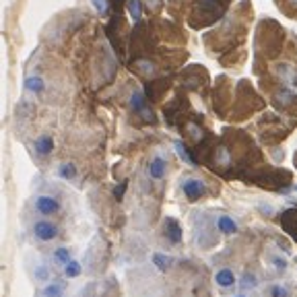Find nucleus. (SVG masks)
<instances>
[{
	"mask_svg": "<svg viewBox=\"0 0 297 297\" xmlns=\"http://www.w3.org/2000/svg\"><path fill=\"white\" fill-rule=\"evenodd\" d=\"M277 75H279L285 83H293V81L297 79V75H295V70H293L291 64H279V66H277Z\"/></svg>",
	"mask_w": 297,
	"mask_h": 297,
	"instance_id": "13",
	"label": "nucleus"
},
{
	"mask_svg": "<svg viewBox=\"0 0 297 297\" xmlns=\"http://www.w3.org/2000/svg\"><path fill=\"white\" fill-rule=\"evenodd\" d=\"M176 151H178V157L184 161V163H188V165H196V161L190 157V153H188V148L182 144V142H176Z\"/></svg>",
	"mask_w": 297,
	"mask_h": 297,
	"instance_id": "19",
	"label": "nucleus"
},
{
	"mask_svg": "<svg viewBox=\"0 0 297 297\" xmlns=\"http://www.w3.org/2000/svg\"><path fill=\"white\" fill-rule=\"evenodd\" d=\"M258 285V281H256V275L254 273H243V277H241V289H254Z\"/></svg>",
	"mask_w": 297,
	"mask_h": 297,
	"instance_id": "22",
	"label": "nucleus"
},
{
	"mask_svg": "<svg viewBox=\"0 0 297 297\" xmlns=\"http://www.w3.org/2000/svg\"><path fill=\"white\" fill-rule=\"evenodd\" d=\"M291 5H297V0H291Z\"/></svg>",
	"mask_w": 297,
	"mask_h": 297,
	"instance_id": "30",
	"label": "nucleus"
},
{
	"mask_svg": "<svg viewBox=\"0 0 297 297\" xmlns=\"http://www.w3.org/2000/svg\"><path fill=\"white\" fill-rule=\"evenodd\" d=\"M215 159H217L219 165H229V163H231V155H229V151H227L225 146H219V148H217Z\"/></svg>",
	"mask_w": 297,
	"mask_h": 297,
	"instance_id": "21",
	"label": "nucleus"
},
{
	"mask_svg": "<svg viewBox=\"0 0 297 297\" xmlns=\"http://www.w3.org/2000/svg\"><path fill=\"white\" fill-rule=\"evenodd\" d=\"M275 102L279 106H291V104H295V95H293V91L289 87H281L275 93Z\"/></svg>",
	"mask_w": 297,
	"mask_h": 297,
	"instance_id": "10",
	"label": "nucleus"
},
{
	"mask_svg": "<svg viewBox=\"0 0 297 297\" xmlns=\"http://www.w3.org/2000/svg\"><path fill=\"white\" fill-rule=\"evenodd\" d=\"M268 295H270V297H291V295H289V289L283 287V285H273V287L268 289Z\"/></svg>",
	"mask_w": 297,
	"mask_h": 297,
	"instance_id": "23",
	"label": "nucleus"
},
{
	"mask_svg": "<svg viewBox=\"0 0 297 297\" xmlns=\"http://www.w3.org/2000/svg\"><path fill=\"white\" fill-rule=\"evenodd\" d=\"M165 235H167V239L171 243H180L182 241V229H180L176 219H167L165 221Z\"/></svg>",
	"mask_w": 297,
	"mask_h": 297,
	"instance_id": "7",
	"label": "nucleus"
},
{
	"mask_svg": "<svg viewBox=\"0 0 297 297\" xmlns=\"http://www.w3.org/2000/svg\"><path fill=\"white\" fill-rule=\"evenodd\" d=\"M273 264H275L277 270H285V268H287V260H283V258H279V256H273Z\"/></svg>",
	"mask_w": 297,
	"mask_h": 297,
	"instance_id": "26",
	"label": "nucleus"
},
{
	"mask_svg": "<svg viewBox=\"0 0 297 297\" xmlns=\"http://www.w3.org/2000/svg\"><path fill=\"white\" fill-rule=\"evenodd\" d=\"M171 262H174V260H171L169 256H165V254H159V252H157V254H153V264H155L161 273H165V270L171 266Z\"/></svg>",
	"mask_w": 297,
	"mask_h": 297,
	"instance_id": "17",
	"label": "nucleus"
},
{
	"mask_svg": "<svg viewBox=\"0 0 297 297\" xmlns=\"http://www.w3.org/2000/svg\"><path fill=\"white\" fill-rule=\"evenodd\" d=\"M33 235L39 241H52L54 237H58V227L50 221H37L33 225Z\"/></svg>",
	"mask_w": 297,
	"mask_h": 297,
	"instance_id": "3",
	"label": "nucleus"
},
{
	"mask_svg": "<svg viewBox=\"0 0 297 297\" xmlns=\"http://www.w3.org/2000/svg\"><path fill=\"white\" fill-rule=\"evenodd\" d=\"M126 186H128V184H126V182H122V184H120V186L114 190V196L118 198V201H120V198L124 196V192H126Z\"/></svg>",
	"mask_w": 297,
	"mask_h": 297,
	"instance_id": "27",
	"label": "nucleus"
},
{
	"mask_svg": "<svg viewBox=\"0 0 297 297\" xmlns=\"http://www.w3.org/2000/svg\"><path fill=\"white\" fill-rule=\"evenodd\" d=\"M64 275H66L68 279H75V277H79V275H81V262H77V260H70V262L64 266Z\"/></svg>",
	"mask_w": 297,
	"mask_h": 297,
	"instance_id": "20",
	"label": "nucleus"
},
{
	"mask_svg": "<svg viewBox=\"0 0 297 297\" xmlns=\"http://www.w3.org/2000/svg\"><path fill=\"white\" fill-rule=\"evenodd\" d=\"M182 190H184V194H186L188 201L194 203V201H198V198L205 196L207 186H205L203 180H198V178H186V180L182 182Z\"/></svg>",
	"mask_w": 297,
	"mask_h": 297,
	"instance_id": "1",
	"label": "nucleus"
},
{
	"mask_svg": "<svg viewBox=\"0 0 297 297\" xmlns=\"http://www.w3.org/2000/svg\"><path fill=\"white\" fill-rule=\"evenodd\" d=\"M215 281H217V285H219V287L229 289V287H233V285H235V275H233V270H229V268H221V270H217Z\"/></svg>",
	"mask_w": 297,
	"mask_h": 297,
	"instance_id": "8",
	"label": "nucleus"
},
{
	"mask_svg": "<svg viewBox=\"0 0 297 297\" xmlns=\"http://www.w3.org/2000/svg\"><path fill=\"white\" fill-rule=\"evenodd\" d=\"M188 132H190V136H192L194 140H201V138H203V130L198 128L196 124H188Z\"/></svg>",
	"mask_w": 297,
	"mask_h": 297,
	"instance_id": "25",
	"label": "nucleus"
},
{
	"mask_svg": "<svg viewBox=\"0 0 297 297\" xmlns=\"http://www.w3.org/2000/svg\"><path fill=\"white\" fill-rule=\"evenodd\" d=\"M91 3L95 5L97 13H102V15H106V13H108V9H110V3H108V0H91Z\"/></svg>",
	"mask_w": 297,
	"mask_h": 297,
	"instance_id": "24",
	"label": "nucleus"
},
{
	"mask_svg": "<svg viewBox=\"0 0 297 297\" xmlns=\"http://www.w3.org/2000/svg\"><path fill=\"white\" fill-rule=\"evenodd\" d=\"M35 209L39 215H56L60 211V203L56 201L54 196H47V194H41L35 198Z\"/></svg>",
	"mask_w": 297,
	"mask_h": 297,
	"instance_id": "2",
	"label": "nucleus"
},
{
	"mask_svg": "<svg viewBox=\"0 0 297 297\" xmlns=\"http://www.w3.org/2000/svg\"><path fill=\"white\" fill-rule=\"evenodd\" d=\"M23 87H25L29 93H41V91L45 89V83H43V79H41L39 75H29V77H25Z\"/></svg>",
	"mask_w": 297,
	"mask_h": 297,
	"instance_id": "6",
	"label": "nucleus"
},
{
	"mask_svg": "<svg viewBox=\"0 0 297 297\" xmlns=\"http://www.w3.org/2000/svg\"><path fill=\"white\" fill-rule=\"evenodd\" d=\"M35 279H39V281H45V279H47V270H45L43 266H39V268L35 270Z\"/></svg>",
	"mask_w": 297,
	"mask_h": 297,
	"instance_id": "28",
	"label": "nucleus"
},
{
	"mask_svg": "<svg viewBox=\"0 0 297 297\" xmlns=\"http://www.w3.org/2000/svg\"><path fill=\"white\" fill-rule=\"evenodd\" d=\"M58 174H60V178H64V180H75L77 167H75L72 163H62V165L58 167Z\"/></svg>",
	"mask_w": 297,
	"mask_h": 297,
	"instance_id": "18",
	"label": "nucleus"
},
{
	"mask_svg": "<svg viewBox=\"0 0 297 297\" xmlns=\"http://www.w3.org/2000/svg\"><path fill=\"white\" fill-rule=\"evenodd\" d=\"M54 262L56 264H60V266H66L70 260H72V256H70V250H68V247H58V250L54 252Z\"/></svg>",
	"mask_w": 297,
	"mask_h": 297,
	"instance_id": "16",
	"label": "nucleus"
},
{
	"mask_svg": "<svg viewBox=\"0 0 297 297\" xmlns=\"http://www.w3.org/2000/svg\"><path fill=\"white\" fill-rule=\"evenodd\" d=\"M41 293H43V297H64V285L52 281V283H47V285L43 287Z\"/></svg>",
	"mask_w": 297,
	"mask_h": 297,
	"instance_id": "11",
	"label": "nucleus"
},
{
	"mask_svg": "<svg viewBox=\"0 0 297 297\" xmlns=\"http://www.w3.org/2000/svg\"><path fill=\"white\" fill-rule=\"evenodd\" d=\"M126 9H128V15H130L132 21H140V17H142V3L140 0H128Z\"/></svg>",
	"mask_w": 297,
	"mask_h": 297,
	"instance_id": "14",
	"label": "nucleus"
},
{
	"mask_svg": "<svg viewBox=\"0 0 297 297\" xmlns=\"http://www.w3.org/2000/svg\"><path fill=\"white\" fill-rule=\"evenodd\" d=\"M130 108H132L136 114H140V112L146 108V97H144V93H142L140 89H134V91H132V95H130Z\"/></svg>",
	"mask_w": 297,
	"mask_h": 297,
	"instance_id": "9",
	"label": "nucleus"
},
{
	"mask_svg": "<svg viewBox=\"0 0 297 297\" xmlns=\"http://www.w3.org/2000/svg\"><path fill=\"white\" fill-rule=\"evenodd\" d=\"M217 227H219V231H223V233H235V231H237V223H235L231 217H227V215H221V217L217 219Z\"/></svg>",
	"mask_w": 297,
	"mask_h": 297,
	"instance_id": "12",
	"label": "nucleus"
},
{
	"mask_svg": "<svg viewBox=\"0 0 297 297\" xmlns=\"http://www.w3.org/2000/svg\"><path fill=\"white\" fill-rule=\"evenodd\" d=\"M134 66H136L138 72H142V75H146V77H153V75H155V64H153L151 60L138 58V60L134 62Z\"/></svg>",
	"mask_w": 297,
	"mask_h": 297,
	"instance_id": "15",
	"label": "nucleus"
},
{
	"mask_svg": "<svg viewBox=\"0 0 297 297\" xmlns=\"http://www.w3.org/2000/svg\"><path fill=\"white\" fill-rule=\"evenodd\" d=\"M165 159L161 155H155L151 159V163H148V176H151L153 180H161L165 176Z\"/></svg>",
	"mask_w": 297,
	"mask_h": 297,
	"instance_id": "4",
	"label": "nucleus"
},
{
	"mask_svg": "<svg viewBox=\"0 0 297 297\" xmlns=\"http://www.w3.org/2000/svg\"><path fill=\"white\" fill-rule=\"evenodd\" d=\"M295 190H297V188H295Z\"/></svg>",
	"mask_w": 297,
	"mask_h": 297,
	"instance_id": "32",
	"label": "nucleus"
},
{
	"mask_svg": "<svg viewBox=\"0 0 297 297\" xmlns=\"http://www.w3.org/2000/svg\"><path fill=\"white\" fill-rule=\"evenodd\" d=\"M235 297H245V295H235Z\"/></svg>",
	"mask_w": 297,
	"mask_h": 297,
	"instance_id": "31",
	"label": "nucleus"
},
{
	"mask_svg": "<svg viewBox=\"0 0 297 297\" xmlns=\"http://www.w3.org/2000/svg\"><path fill=\"white\" fill-rule=\"evenodd\" d=\"M146 3H148V7L153 5V9H159L161 7V0H146Z\"/></svg>",
	"mask_w": 297,
	"mask_h": 297,
	"instance_id": "29",
	"label": "nucleus"
},
{
	"mask_svg": "<svg viewBox=\"0 0 297 297\" xmlns=\"http://www.w3.org/2000/svg\"><path fill=\"white\" fill-rule=\"evenodd\" d=\"M33 146H35V151L39 155H47V153H52V148H54V138L50 134H41V136L35 138Z\"/></svg>",
	"mask_w": 297,
	"mask_h": 297,
	"instance_id": "5",
	"label": "nucleus"
}]
</instances>
